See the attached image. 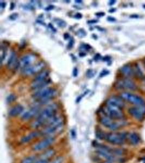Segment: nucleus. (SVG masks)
Masks as SVG:
<instances>
[{
	"label": "nucleus",
	"mask_w": 145,
	"mask_h": 163,
	"mask_svg": "<svg viewBox=\"0 0 145 163\" xmlns=\"http://www.w3.org/2000/svg\"><path fill=\"white\" fill-rule=\"evenodd\" d=\"M58 111V106L56 103L48 105L40 111L36 120L32 122V127L38 129L42 126L44 127L50 120L57 116Z\"/></svg>",
	"instance_id": "1"
},
{
	"label": "nucleus",
	"mask_w": 145,
	"mask_h": 163,
	"mask_svg": "<svg viewBox=\"0 0 145 163\" xmlns=\"http://www.w3.org/2000/svg\"><path fill=\"white\" fill-rule=\"evenodd\" d=\"M64 120L60 116L57 115L50 120L45 126L41 132V136H54L57 133L60 131L63 128Z\"/></svg>",
	"instance_id": "2"
},
{
	"label": "nucleus",
	"mask_w": 145,
	"mask_h": 163,
	"mask_svg": "<svg viewBox=\"0 0 145 163\" xmlns=\"http://www.w3.org/2000/svg\"><path fill=\"white\" fill-rule=\"evenodd\" d=\"M57 90L51 87L43 88L34 92L32 97L34 100L40 104L46 103L57 95Z\"/></svg>",
	"instance_id": "3"
},
{
	"label": "nucleus",
	"mask_w": 145,
	"mask_h": 163,
	"mask_svg": "<svg viewBox=\"0 0 145 163\" xmlns=\"http://www.w3.org/2000/svg\"><path fill=\"white\" fill-rule=\"evenodd\" d=\"M104 115L115 120H123L124 118V114L122 109L112 105L105 104V106L102 109Z\"/></svg>",
	"instance_id": "4"
},
{
	"label": "nucleus",
	"mask_w": 145,
	"mask_h": 163,
	"mask_svg": "<svg viewBox=\"0 0 145 163\" xmlns=\"http://www.w3.org/2000/svg\"><path fill=\"white\" fill-rule=\"evenodd\" d=\"M127 133L124 132H112L107 133L105 140L110 144L114 145H121L127 140Z\"/></svg>",
	"instance_id": "5"
},
{
	"label": "nucleus",
	"mask_w": 145,
	"mask_h": 163,
	"mask_svg": "<svg viewBox=\"0 0 145 163\" xmlns=\"http://www.w3.org/2000/svg\"><path fill=\"white\" fill-rule=\"evenodd\" d=\"M100 123L111 131H116L125 125L126 123L123 120H115L105 115L102 116L99 120Z\"/></svg>",
	"instance_id": "6"
},
{
	"label": "nucleus",
	"mask_w": 145,
	"mask_h": 163,
	"mask_svg": "<svg viewBox=\"0 0 145 163\" xmlns=\"http://www.w3.org/2000/svg\"><path fill=\"white\" fill-rule=\"evenodd\" d=\"M56 138L54 136H46L43 139L36 142L32 147V150L34 152H40L46 150L55 142Z\"/></svg>",
	"instance_id": "7"
},
{
	"label": "nucleus",
	"mask_w": 145,
	"mask_h": 163,
	"mask_svg": "<svg viewBox=\"0 0 145 163\" xmlns=\"http://www.w3.org/2000/svg\"><path fill=\"white\" fill-rule=\"evenodd\" d=\"M121 97L123 100L126 101L132 105H135V106L145 105V100L141 97L130 92H122L121 94Z\"/></svg>",
	"instance_id": "8"
},
{
	"label": "nucleus",
	"mask_w": 145,
	"mask_h": 163,
	"mask_svg": "<svg viewBox=\"0 0 145 163\" xmlns=\"http://www.w3.org/2000/svg\"><path fill=\"white\" fill-rule=\"evenodd\" d=\"M115 87L119 90H134L137 89L136 84L128 78L118 81L115 83Z\"/></svg>",
	"instance_id": "9"
},
{
	"label": "nucleus",
	"mask_w": 145,
	"mask_h": 163,
	"mask_svg": "<svg viewBox=\"0 0 145 163\" xmlns=\"http://www.w3.org/2000/svg\"><path fill=\"white\" fill-rule=\"evenodd\" d=\"M45 66L46 64L44 62L40 61L36 64H33L28 67L22 69V72L24 75H33L36 73H40V72L42 71V70L45 67Z\"/></svg>",
	"instance_id": "10"
},
{
	"label": "nucleus",
	"mask_w": 145,
	"mask_h": 163,
	"mask_svg": "<svg viewBox=\"0 0 145 163\" xmlns=\"http://www.w3.org/2000/svg\"><path fill=\"white\" fill-rule=\"evenodd\" d=\"M128 113L135 119L141 120L145 116V105L130 107L128 109Z\"/></svg>",
	"instance_id": "11"
},
{
	"label": "nucleus",
	"mask_w": 145,
	"mask_h": 163,
	"mask_svg": "<svg viewBox=\"0 0 145 163\" xmlns=\"http://www.w3.org/2000/svg\"><path fill=\"white\" fill-rule=\"evenodd\" d=\"M36 57L34 54H27L21 57L19 61L20 67L24 69L33 65L34 62L36 61Z\"/></svg>",
	"instance_id": "12"
},
{
	"label": "nucleus",
	"mask_w": 145,
	"mask_h": 163,
	"mask_svg": "<svg viewBox=\"0 0 145 163\" xmlns=\"http://www.w3.org/2000/svg\"><path fill=\"white\" fill-rule=\"evenodd\" d=\"M40 111V108L38 106L32 107L21 115V119L23 121H28L36 116H38Z\"/></svg>",
	"instance_id": "13"
},
{
	"label": "nucleus",
	"mask_w": 145,
	"mask_h": 163,
	"mask_svg": "<svg viewBox=\"0 0 145 163\" xmlns=\"http://www.w3.org/2000/svg\"><path fill=\"white\" fill-rule=\"evenodd\" d=\"M7 67L9 70L17 69L18 67H20L19 61H17V54L14 51H12L9 57L7 63Z\"/></svg>",
	"instance_id": "14"
},
{
	"label": "nucleus",
	"mask_w": 145,
	"mask_h": 163,
	"mask_svg": "<svg viewBox=\"0 0 145 163\" xmlns=\"http://www.w3.org/2000/svg\"><path fill=\"white\" fill-rule=\"evenodd\" d=\"M105 104L112 105L121 109L123 108L125 106L123 100L121 97L120 98L117 96H113L108 98L106 101Z\"/></svg>",
	"instance_id": "15"
},
{
	"label": "nucleus",
	"mask_w": 145,
	"mask_h": 163,
	"mask_svg": "<svg viewBox=\"0 0 145 163\" xmlns=\"http://www.w3.org/2000/svg\"><path fill=\"white\" fill-rule=\"evenodd\" d=\"M40 136H41V132L38 131H34L33 132H30V133H28L27 135L23 136L22 138H21L20 142L22 144H27L36 138H38Z\"/></svg>",
	"instance_id": "16"
},
{
	"label": "nucleus",
	"mask_w": 145,
	"mask_h": 163,
	"mask_svg": "<svg viewBox=\"0 0 145 163\" xmlns=\"http://www.w3.org/2000/svg\"><path fill=\"white\" fill-rule=\"evenodd\" d=\"M51 83V80L48 78L47 80L39 82H33L31 86V89L33 90H39L46 88Z\"/></svg>",
	"instance_id": "17"
},
{
	"label": "nucleus",
	"mask_w": 145,
	"mask_h": 163,
	"mask_svg": "<svg viewBox=\"0 0 145 163\" xmlns=\"http://www.w3.org/2000/svg\"><path fill=\"white\" fill-rule=\"evenodd\" d=\"M24 107L23 106L17 105L12 107L9 111L8 114L11 117H17L23 113Z\"/></svg>",
	"instance_id": "18"
},
{
	"label": "nucleus",
	"mask_w": 145,
	"mask_h": 163,
	"mask_svg": "<svg viewBox=\"0 0 145 163\" xmlns=\"http://www.w3.org/2000/svg\"><path fill=\"white\" fill-rule=\"evenodd\" d=\"M120 72L122 73V75L126 77H129L131 76L134 75L133 72V68L132 65L129 64H127L121 67Z\"/></svg>",
	"instance_id": "19"
},
{
	"label": "nucleus",
	"mask_w": 145,
	"mask_h": 163,
	"mask_svg": "<svg viewBox=\"0 0 145 163\" xmlns=\"http://www.w3.org/2000/svg\"><path fill=\"white\" fill-rule=\"evenodd\" d=\"M127 140L128 141L130 144L133 145H137L140 141V139L139 135L134 132L127 133Z\"/></svg>",
	"instance_id": "20"
},
{
	"label": "nucleus",
	"mask_w": 145,
	"mask_h": 163,
	"mask_svg": "<svg viewBox=\"0 0 145 163\" xmlns=\"http://www.w3.org/2000/svg\"><path fill=\"white\" fill-rule=\"evenodd\" d=\"M56 154V151L53 149H48L44 151L40 155L39 158L46 159L49 161L51 158L53 157Z\"/></svg>",
	"instance_id": "21"
},
{
	"label": "nucleus",
	"mask_w": 145,
	"mask_h": 163,
	"mask_svg": "<svg viewBox=\"0 0 145 163\" xmlns=\"http://www.w3.org/2000/svg\"><path fill=\"white\" fill-rule=\"evenodd\" d=\"M50 76V71L48 70H44L41 71L40 73H39L38 75L34 78L33 82H39L45 81L49 78Z\"/></svg>",
	"instance_id": "22"
},
{
	"label": "nucleus",
	"mask_w": 145,
	"mask_h": 163,
	"mask_svg": "<svg viewBox=\"0 0 145 163\" xmlns=\"http://www.w3.org/2000/svg\"><path fill=\"white\" fill-rule=\"evenodd\" d=\"M133 72L135 77L139 78H142L143 77V73L141 68L140 67V65L137 63H135L133 67Z\"/></svg>",
	"instance_id": "23"
},
{
	"label": "nucleus",
	"mask_w": 145,
	"mask_h": 163,
	"mask_svg": "<svg viewBox=\"0 0 145 163\" xmlns=\"http://www.w3.org/2000/svg\"><path fill=\"white\" fill-rule=\"evenodd\" d=\"M7 48L6 45H1V65L2 66L7 56Z\"/></svg>",
	"instance_id": "24"
},
{
	"label": "nucleus",
	"mask_w": 145,
	"mask_h": 163,
	"mask_svg": "<svg viewBox=\"0 0 145 163\" xmlns=\"http://www.w3.org/2000/svg\"><path fill=\"white\" fill-rule=\"evenodd\" d=\"M37 159L35 156H28L23 158L20 163H36Z\"/></svg>",
	"instance_id": "25"
},
{
	"label": "nucleus",
	"mask_w": 145,
	"mask_h": 163,
	"mask_svg": "<svg viewBox=\"0 0 145 163\" xmlns=\"http://www.w3.org/2000/svg\"><path fill=\"white\" fill-rule=\"evenodd\" d=\"M54 21H55V23L57 24V26L58 27L62 28H65L67 26V23L63 19H59V18H55L54 19Z\"/></svg>",
	"instance_id": "26"
},
{
	"label": "nucleus",
	"mask_w": 145,
	"mask_h": 163,
	"mask_svg": "<svg viewBox=\"0 0 145 163\" xmlns=\"http://www.w3.org/2000/svg\"><path fill=\"white\" fill-rule=\"evenodd\" d=\"M106 134H107V133H105V132H103L102 130H96V136L97 138L100 139V140H105Z\"/></svg>",
	"instance_id": "27"
},
{
	"label": "nucleus",
	"mask_w": 145,
	"mask_h": 163,
	"mask_svg": "<svg viewBox=\"0 0 145 163\" xmlns=\"http://www.w3.org/2000/svg\"><path fill=\"white\" fill-rule=\"evenodd\" d=\"M17 96L14 94H11L9 95L7 97L6 102L7 103H12L14 102L17 100Z\"/></svg>",
	"instance_id": "28"
},
{
	"label": "nucleus",
	"mask_w": 145,
	"mask_h": 163,
	"mask_svg": "<svg viewBox=\"0 0 145 163\" xmlns=\"http://www.w3.org/2000/svg\"><path fill=\"white\" fill-rule=\"evenodd\" d=\"M76 35L80 38H84L86 36V31L83 28H80L76 32Z\"/></svg>",
	"instance_id": "29"
},
{
	"label": "nucleus",
	"mask_w": 145,
	"mask_h": 163,
	"mask_svg": "<svg viewBox=\"0 0 145 163\" xmlns=\"http://www.w3.org/2000/svg\"><path fill=\"white\" fill-rule=\"evenodd\" d=\"M96 71L93 69H88L86 72V76L89 78H91L95 76Z\"/></svg>",
	"instance_id": "30"
},
{
	"label": "nucleus",
	"mask_w": 145,
	"mask_h": 163,
	"mask_svg": "<svg viewBox=\"0 0 145 163\" xmlns=\"http://www.w3.org/2000/svg\"><path fill=\"white\" fill-rule=\"evenodd\" d=\"M80 48L82 49V50L89 51L92 48V47L90 45H89V44H84L80 46Z\"/></svg>",
	"instance_id": "31"
},
{
	"label": "nucleus",
	"mask_w": 145,
	"mask_h": 163,
	"mask_svg": "<svg viewBox=\"0 0 145 163\" xmlns=\"http://www.w3.org/2000/svg\"><path fill=\"white\" fill-rule=\"evenodd\" d=\"M74 44H75V39L72 37H71V38L70 39L69 42V44L67 45V48L69 50L71 49L73 46H74Z\"/></svg>",
	"instance_id": "32"
},
{
	"label": "nucleus",
	"mask_w": 145,
	"mask_h": 163,
	"mask_svg": "<svg viewBox=\"0 0 145 163\" xmlns=\"http://www.w3.org/2000/svg\"><path fill=\"white\" fill-rule=\"evenodd\" d=\"M64 159L63 157L59 156L57 157L56 159H55L52 163H64Z\"/></svg>",
	"instance_id": "33"
},
{
	"label": "nucleus",
	"mask_w": 145,
	"mask_h": 163,
	"mask_svg": "<svg viewBox=\"0 0 145 163\" xmlns=\"http://www.w3.org/2000/svg\"><path fill=\"white\" fill-rule=\"evenodd\" d=\"M18 16H19L18 13H14L10 15V16L9 17V18L12 21H15V20H17V18L18 17Z\"/></svg>",
	"instance_id": "34"
},
{
	"label": "nucleus",
	"mask_w": 145,
	"mask_h": 163,
	"mask_svg": "<svg viewBox=\"0 0 145 163\" xmlns=\"http://www.w3.org/2000/svg\"><path fill=\"white\" fill-rule=\"evenodd\" d=\"M109 74V71L107 70H103V71H101V73H99V77H103L104 76L108 75Z\"/></svg>",
	"instance_id": "35"
},
{
	"label": "nucleus",
	"mask_w": 145,
	"mask_h": 163,
	"mask_svg": "<svg viewBox=\"0 0 145 163\" xmlns=\"http://www.w3.org/2000/svg\"><path fill=\"white\" fill-rule=\"evenodd\" d=\"M36 163H49V161L42 158H39L37 159Z\"/></svg>",
	"instance_id": "36"
},
{
	"label": "nucleus",
	"mask_w": 145,
	"mask_h": 163,
	"mask_svg": "<svg viewBox=\"0 0 145 163\" xmlns=\"http://www.w3.org/2000/svg\"><path fill=\"white\" fill-rule=\"evenodd\" d=\"M6 2L3 1H0V8H1V10L2 11L3 9H4L6 7Z\"/></svg>",
	"instance_id": "37"
},
{
	"label": "nucleus",
	"mask_w": 145,
	"mask_h": 163,
	"mask_svg": "<svg viewBox=\"0 0 145 163\" xmlns=\"http://www.w3.org/2000/svg\"><path fill=\"white\" fill-rule=\"evenodd\" d=\"M102 59V56H101V54L99 53H97L95 54V56L94 57V59L95 61H99Z\"/></svg>",
	"instance_id": "38"
},
{
	"label": "nucleus",
	"mask_w": 145,
	"mask_h": 163,
	"mask_svg": "<svg viewBox=\"0 0 145 163\" xmlns=\"http://www.w3.org/2000/svg\"><path fill=\"white\" fill-rule=\"evenodd\" d=\"M72 74H73V76L75 77H77V76L78 75V70L77 67H75L73 69V72H72Z\"/></svg>",
	"instance_id": "39"
},
{
	"label": "nucleus",
	"mask_w": 145,
	"mask_h": 163,
	"mask_svg": "<svg viewBox=\"0 0 145 163\" xmlns=\"http://www.w3.org/2000/svg\"><path fill=\"white\" fill-rule=\"evenodd\" d=\"M99 22L97 20H95V19H92V20H90L89 21H87V23H88L89 25H93V24H95Z\"/></svg>",
	"instance_id": "40"
},
{
	"label": "nucleus",
	"mask_w": 145,
	"mask_h": 163,
	"mask_svg": "<svg viewBox=\"0 0 145 163\" xmlns=\"http://www.w3.org/2000/svg\"><path fill=\"white\" fill-rule=\"evenodd\" d=\"M54 8H55V6L53 5H49L45 8V10L47 12H49V11H52L53 9H54Z\"/></svg>",
	"instance_id": "41"
},
{
	"label": "nucleus",
	"mask_w": 145,
	"mask_h": 163,
	"mask_svg": "<svg viewBox=\"0 0 145 163\" xmlns=\"http://www.w3.org/2000/svg\"><path fill=\"white\" fill-rule=\"evenodd\" d=\"M48 27H49V28H50L51 30L53 32L56 33V32H57V29L55 28L54 26L52 25V24H51V23H49V24H48Z\"/></svg>",
	"instance_id": "42"
},
{
	"label": "nucleus",
	"mask_w": 145,
	"mask_h": 163,
	"mask_svg": "<svg viewBox=\"0 0 145 163\" xmlns=\"http://www.w3.org/2000/svg\"><path fill=\"white\" fill-rule=\"evenodd\" d=\"M82 17H83V15L80 13H76V14L75 15V16H74V17L75 19H78V20L82 19Z\"/></svg>",
	"instance_id": "43"
},
{
	"label": "nucleus",
	"mask_w": 145,
	"mask_h": 163,
	"mask_svg": "<svg viewBox=\"0 0 145 163\" xmlns=\"http://www.w3.org/2000/svg\"><path fill=\"white\" fill-rule=\"evenodd\" d=\"M105 15V13H104L103 12H97L95 13V15L97 17H104Z\"/></svg>",
	"instance_id": "44"
},
{
	"label": "nucleus",
	"mask_w": 145,
	"mask_h": 163,
	"mask_svg": "<svg viewBox=\"0 0 145 163\" xmlns=\"http://www.w3.org/2000/svg\"><path fill=\"white\" fill-rule=\"evenodd\" d=\"M107 19L108 21H109V22H115L116 21L115 18L113 17H108Z\"/></svg>",
	"instance_id": "45"
},
{
	"label": "nucleus",
	"mask_w": 145,
	"mask_h": 163,
	"mask_svg": "<svg viewBox=\"0 0 145 163\" xmlns=\"http://www.w3.org/2000/svg\"><path fill=\"white\" fill-rule=\"evenodd\" d=\"M64 38L65 40H67V39H70L71 37H70V35L68 33H65L64 34Z\"/></svg>",
	"instance_id": "46"
},
{
	"label": "nucleus",
	"mask_w": 145,
	"mask_h": 163,
	"mask_svg": "<svg viewBox=\"0 0 145 163\" xmlns=\"http://www.w3.org/2000/svg\"><path fill=\"white\" fill-rule=\"evenodd\" d=\"M103 61H104V62H109L110 61V60L111 59V57H110L109 56H106L104 57V58H103Z\"/></svg>",
	"instance_id": "47"
},
{
	"label": "nucleus",
	"mask_w": 145,
	"mask_h": 163,
	"mask_svg": "<svg viewBox=\"0 0 145 163\" xmlns=\"http://www.w3.org/2000/svg\"><path fill=\"white\" fill-rule=\"evenodd\" d=\"M139 17V16L138 14H132L130 16V18L132 19H138Z\"/></svg>",
	"instance_id": "48"
},
{
	"label": "nucleus",
	"mask_w": 145,
	"mask_h": 163,
	"mask_svg": "<svg viewBox=\"0 0 145 163\" xmlns=\"http://www.w3.org/2000/svg\"><path fill=\"white\" fill-rule=\"evenodd\" d=\"M15 8V3L14 2H11V5H10V10L12 11Z\"/></svg>",
	"instance_id": "49"
},
{
	"label": "nucleus",
	"mask_w": 145,
	"mask_h": 163,
	"mask_svg": "<svg viewBox=\"0 0 145 163\" xmlns=\"http://www.w3.org/2000/svg\"><path fill=\"white\" fill-rule=\"evenodd\" d=\"M116 2V1L115 0H111L109 1V4L110 6H113L114 4H115Z\"/></svg>",
	"instance_id": "50"
},
{
	"label": "nucleus",
	"mask_w": 145,
	"mask_h": 163,
	"mask_svg": "<svg viewBox=\"0 0 145 163\" xmlns=\"http://www.w3.org/2000/svg\"><path fill=\"white\" fill-rule=\"evenodd\" d=\"M116 9L115 8H112L110 9L109 10V12L110 13H114L115 12H116Z\"/></svg>",
	"instance_id": "51"
},
{
	"label": "nucleus",
	"mask_w": 145,
	"mask_h": 163,
	"mask_svg": "<svg viewBox=\"0 0 145 163\" xmlns=\"http://www.w3.org/2000/svg\"><path fill=\"white\" fill-rule=\"evenodd\" d=\"M86 56V53H85L84 52H80V57H84L85 56Z\"/></svg>",
	"instance_id": "52"
},
{
	"label": "nucleus",
	"mask_w": 145,
	"mask_h": 163,
	"mask_svg": "<svg viewBox=\"0 0 145 163\" xmlns=\"http://www.w3.org/2000/svg\"><path fill=\"white\" fill-rule=\"evenodd\" d=\"M75 2H76V3H82L83 1H81V0H76Z\"/></svg>",
	"instance_id": "53"
},
{
	"label": "nucleus",
	"mask_w": 145,
	"mask_h": 163,
	"mask_svg": "<svg viewBox=\"0 0 145 163\" xmlns=\"http://www.w3.org/2000/svg\"><path fill=\"white\" fill-rule=\"evenodd\" d=\"M110 163V161H105V162H103V163Z\"/></svg>",
	"instance_id": "54"
},
{
	"label": "nucleus",
	"mask_w": 145,
	"mask_h": 163,
	"mask_svg": "<svg viewBox=\"0 0 145 163\" xmlns=\"http://www.w3.org/2000/svg\"><path fill=\"white\" fill-rule=\"evenodd\" d=\"M143 8L144 9H145V4H144V5H143Z\"/></svg>",
	"instance_id": "55"
},
{
	"label": "nucleus",
	"mask_w": 145,
	"mask_h": 163,
	"mask_svg": "<svg viewBox=\"0 0 145 163\" xmlns=\"http://www.w3.org/2000/svg\"></svg>",
	"instance_id": "56"
}]
</instances>
